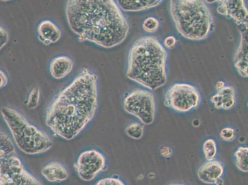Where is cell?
<instances>
[{"label": "cell", "mask_w": 248, "mask_h": 185, "mask_svg": "<svg viewBox=\"0 0 248 185\" xmlns=\"http://www.w3.org/2000/svg\"><path fill=\"white\" fill-rule=\"evenodd\" d=\"M170 11L176 29L183 37L200 41L210 34L213 15L202 0H171Z\"/></svg>", "instance_id": "4"}, {"label": "cell", "mask_w": 248, "mask_h": 185, "mask_svg": "<svg viewBox=\"0 0 248 185\" xmlns=\"http://www.w3.org/2000/svg\"><path fill=\"white\" fill-rule=\"evenodd\" d=\"M1 113L16 145L25 154H42L53 146V141L48 135L29 123L17 110L5 107L2 108Z\"/></svg>", "instance_id": "5"}, {"label": "cell", "mask_w": 248, "mask_h": 185, "mask_svg": "<svg viewBox=\"0 0 248 185\" xmlns=\"http://www.w3.org/2000/svg\"><path fill=\"white\" fill-rule=\"evenodd\" d=\"M0 185H42L15 155L0 160Z\"/></svg>", "instance_id": "8"}, {"label": "cell", "mask_w": 248, "mask_h": 185, "mask_svg": "<svg viewBox=\"0 0 248 185\" xmlns=\"http://www.w3.org/2000/svg\"><path fill=\"white\" fill-rule=\"evenodd\" d=\"M220 137L225 141H233L236 137L235 130L232 127L224 128L220 131Z\"/></svg>", "instance_id": "24"}, {"label": "cell", "mask_w": 248, "mask_h": 185, "mask_svg": "<svg viewBox=\"0 0 248 185\" xmlns=\"http://www.w3.org/2000/svg\"><path fill=\"white\" fill-rule=\"evenodd\" d=\"M241 40L237 50L234 54L233 62L238 74L243 77L247 78L248 73V29L241 31Z\"/></svg>", "instance_id": "12"}, {"label": "cell", "mask_w": 248, "mask_h": 185, "mask_svg": "<svg viewBox=\"0 0 248 185\" xmlns=\"http://www.w3.org/2000/svg\"><path fill=\"white\" fill-rule=\"evenodd\" d=\"M124 109L149 125L155 121V97L152 92L143 89H134L125 97Z\"/></svg>", "instance_id": "6"}, {"label": "cell", "mask_w": 248, "mask_h": 185, "mask_svg": "<svg viewBox=\"0 0 248 185\" xmlns=\"http://www.w3.org/2000/svg\"><path fill=\"white\" fill-rule=\"evenodd\" d=\"M74 62L66 56H58L53 59L49 64V71L53 78L62 79L73 71Z\"/></svg>", "instance_id": "15"}, {"label": "cell", "mask_w": 248, "mask_h": 185, "mask_svg": "<svg viewBox=\"0 0 248 185\" xmlns=\"http://www.w3.org/2000/svg\"><path fill=\"white\" fill-rule=\"evenodd\" d=\"M41 173L45 179L52 183L66 181L69 178L68 171L58 162H52L46 164L42 169Z\"/></svg>", "instance_id": "16"}, {"label": "cell", "mask_w": 248, "mask_h": 185, "mask_svg": "<svg viewBox=\"0 0 248 185\" xmlns=\"http://www.w3.org/2000/svg\"><path fill=\"white\" fill-rule=\"evenodd\" d=\"M9 41L8 31L0 26V49L3 48Z\"/></svg>", "instance_id": "26"}, {"label": "cell", "mask_w": 248, "mask_h": 185, "mask_svg": "<svg viewBox=\"0 0 248 185\" xmlns=\"http://www.w3.org/2000/svg\"><path fill=\"white\" fill-rule=\"evenodd\" d=\"M106 167L105 157L100 151L90 150L83 151L78 157L75 168L78 177L84 182H91Z\"/></svg>", "instance_id": "9"}, {"label": "cell", "mask_w": 248, "mask_h": 185, "mask_svg": "<svg viewBox=\"0 0 248 185\" xmlns=\"http://www.w3.org/2000/svg\"><path fill=\"white\" fill-rule=\"evenodd\" d=\"M8 82V77L5 72L0 69V89L7 85Z\"/></svg>", "instance_id": "28"}, {"label": "cell", "mask_w": 248, "mask_h": 185, "mask_svg": "<svg viewBox=\"0 0 248 185\" xmlns=\"http://www.w3.org/2000/svg\"><path fill=\"white\" fill-rule=\"evenodd\" d=\"M220 2L217 8L218 14L231 18L238 26L248 28V13L243 0H225Z\"/></svg>", "instance_id": "10"}, {"label": "cell", "mask_w": 248, "mask_h": 185, "mask_svg": "<svg viewBox=\"0 0 248 185\" xmlns=\"http://www.w3.org/2000/svg\"><path fill=\"white\" fill-rule=\"evenodd\" d=\"M40 98V90L39 88H33L29 94L28 100V108L29 109H34L39 105Z\"/></svg>", "instance_id": "22"}, {"label": "cell", "mask_w": 248, "mask_h": 185, "mask_svg": "<svg viewBox=\"0 0 248 185\" xmlns=\"http://www.w3.org/2000/svg\"><path fill=\"white\" fill-rule=\"evenodd\" d=\"M176 42H177V40H176V38L173 36H169V37H167L164 40V45L166 48L172 49L174 48Z\"/></svg>", "instance_id": "27"}, {"label": "cell", "mask_w": 248, "mask_h": 185, "mask_svg": "<svg viewBox=\"0 0 248 185\" xmlns=\"http://www.w3.org/2000/svg\"><path fill=\"white\" fill-rule=\"evenodd\" d=\"M143 29L148 33H155L159 28L158 20L154 17H148L145 19L142 24Z\"/></svg>", "instance_id": "23"}, {"label": "cell", "mask_w": 248, "mask_h": 185, "mask_svg": "<svg viewBox=\"0 0 248 185\" xmlns=\"http://www.w3.org/2000/svg\"><path fill=\"white\" fill-rule=\"evenodd\" d=\"M236 166L239 170L247 173L248 171V148L241 146L234 153Z\"/></svg>", "instance_id": "19"}, {"label": "cell", "mask_w": 248, "mask_h": 185, "mask_svg": "<svg viewBox=\"0 0 248 185\" xmlns=\"http://www.w3.org/2000/svg\"><path fill=\"white\" fill-rule=\"evenodd\" d=\"M201 95L198 90L186 83H175L167 91L164 105L178 112L185 113L199 106Z\"/></svg>", "instance_id": "7"}, {"label": "cell", "mask_w": 248, "mask_h": 185, "mask_svg": "<svg viewBox=\"0 0 248 185\" xmlns=\"http://www.w3.org/2000/svg\"><path fill=\"white\" fill-rule=\"evenodd\" d=\"M97 107V76L83 68L49 105L45 123L54 134L72 140L93 119Z\"/></svg>", "instance_id": "1"}, {"label": "cell", "mask_w": 248, "mask_h": 185, "mask_svg": "<svg viewBox=\"0 0 248 185\" xmlns=\"http://www.w3.org/2000/svg\"><path fill=\"white\" fill-rule=\"evenodd\" d=\"M161 154L164 157L169 158L172 156L173 151L172 149L168 146H163L161 149Z\"/></svg>", "instance_id": "29"}, {"label": "cell", "mask_w": 248, "mask_h": 185, "mask_svg": "<svg viewBox=\"0 0 248 185\" xmlns=\"http://www.w3.org/2000/svg\"><path fill=\"white\" fill-rule=\"evenodd\" d=\"M224 87H225V83L224 82H222V81H219V82H218L216 85V89L217 91L222 89Z\"/></svg>", "instance_id": "30"}, {"label": "cell", "mask_w": 248, "mask_h": 185, "mask_svg": "<svg viewBox=\"0 0 248 185\" xmlns=\"http://www.w3.org/2000/svg\"><path fill=\"white\" fill-rule=\"evenodd\" d=\"M37 32L40 41L45 45L55 44L62 37L60 28L49 20H45L38 24Z\"/></svg>", "instance_id": "13"}, {"label": "cell", "mask_w": 248, "mask_h": 185, "mask_svg": "<svg viewBox=\"0 0 248 185\" xmlns=\"http://www.w3.org/2000/svg\"><path fill=\"white\" fill-rule=\"evenodd\" d=\"M126 134L132 139H139L143 136L144 127L143 124L139 123H130L126 128Z\"/></svg>", "instance_id": "21"}, {"label": "cell", "mask_w": 248, "mask_h": 185, "mask_svg": "<svg viewBox=\"0 0 248 185\" xmlns=\"http://www.w3.org/2000/svg\"><path fill=\"white\" fill-rule=\"evenodd\" d=\"M205 159L207 161H213L215 159L217 153V144L213 139H207L202 145Z\"/></svg>", "instance_id": "20"}, {"label": "cell", "mask_w": 248, "mask_h": 185, "mask_svg": "<svg viewBox=\"0 0 248 185\" xmlns=\"http://www.w3.org/2000/svg\"><path fill=\"white\" fill-rule=\"evenodd\" d=\"M66 15L80 42L111 48L123 43L129 31L127 19L112 0H70Z\"/></svg>", "instance_id": "2"}, {"label": "cell", "mask_w": 248, "mask_h": 185, "mask_svg": "<svg viewBox=\"0 0 248 185\" xmlns=\"http://www.w3.org/2000/svg\"><path fill=\"white\" fill-rule=\"evenodd\" d=\"M95 185H126L119 178L107 177L102 178L97 182Z\"/></svg>", "instance_id": "25"}, {"label": "cell", "mask_w": 248, "mask_h": 185, "mask_svg": "<svg viewBox=\"0 0 248 185\" xmlns=\"http://www.w3.org/2000/svg\"><path fill=\"white\" fill-rule=\"evenodd\" d=\"M168 185H183V184H169Z\"/></svg>", "instance_id": "31"}, {"label": "cell", "mask_w": 248, "mask_h": 185, "mask_svg": "<svg viewBox=\"0 0 248 185\" xmlns=\"http://www.w3.org/2000/svg\"><path fill=\"white\" fill-rule=\"evenodd\" d=\"M117 4L121 10L127 12H138L156 7L162 3L161 0H118Z\"/></svg>", "instance_id": "17"}, {"label": "cell", "mask_w": 248, "mask_h": 185, "mask_svg": "<svg viewBox=\"0 0 248 185\" xmlns=\"http://www.w3.org/2000/svg\"><path fill=\"white\" fill-rule=\"evenodd\" d=\"M15 154V144L10 137L0 132V160Z\"/></svg>", "instance_id": "18"}, {"label": "cell", "mask_w": 248, "mask_h": 185, "mask_svg": "<svg viewBox=\"0 0 248 185\" xmlns=\"http://www.w3.org/2000/svg\"><path fill=\"white\" fill-rule=\"evenodd\" d=\"M211 101L216 109H231L236 103L235 90L231 86H225L212 97Z\"/></svg>", "instance_id": "14"}, {"label": "cell", "mask_w": 248, "mask_h": 185, "mask_svg": "<svg viewBox=\"0 0 248 185\" xmlns=\"http://www.w3.org/2000/svg\"><path fill=\"white\" fill-rule=\"evenodd\" d=\"M168 53L153 36L138 38L128 55L127 77L149 90H155L167 82Z\"/></svg>", "instance_id": "3"}, {"label": "cell", "mask_w": 248, "mask_h": 185, "mask_svg": "<svg viewBox=\"0 0 248 185\" xmlns=\"http://www.w3.org/2000/svg\"><path fill=\"white\" fill-rule=\"evenodd\" d=\"M224 173L223 164L217 160L207 161L198 170V178L207 185L217 184Z\"/></svg>", "instance_id": "11"}]
</instances>
